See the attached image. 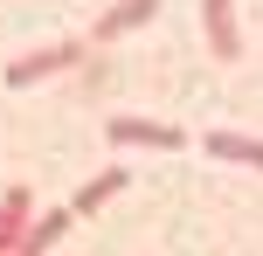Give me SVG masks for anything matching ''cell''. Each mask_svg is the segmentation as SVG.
<instances>
[{
    "label": "cell",
    "instance_id": "6da1fadb",
    "mask_svg": "<svg viewBox=\"0 0 263 256\" xmlns=\"http://www.w3.org/2000/svg\"><path fill=\"white\" fill-rule=\"evenodd\" d=\"M69 63H83V42H55V49H35V55H21V63L7 69V83H14V90H28V83L55 76V69H69Z\"/></svg>",
    "mask_w": 263,
    "mask_h": 256
},
{
    "label": "cell",
    "instance_id": "7a4b0ae2",
    "mask_svg": "<svg viewBox=\"0 0 263 256\" xmlns=\"http://www.w3.org/2000/svg\"><path fill=\"white\" fill-rule=\"evenodd\" d=\"M201 21H208V49H215V63H236V55H242L236 7H229V0H201Z\"/></svg>",
    "mask_w": 263,
    "mask_h": 256
},
{
    "label": "cell",
    "instance_id": "3957f363",
    "mask_svg": "<svg viewBox=\"0 0 263 256\" xmlns=\"http://www.w3.org/2000/svg\"><path fill=\"white\" fill-rule=\"evenodd\" d=\"M111 139H118V146H159V152H173L180 146V125H159V118H111Z\"/></svg>",
    "mask_w": 263,
    "mask_h": 256
},
{
    "label": "cell",
    "instance_id": "277c9868",
    "mask_svg": "<svg viewBox=\"0 0 263 256\" xmlns=\"http://www.w3.org/2000/svg\"><path fill=\"white\" fill-rule=\"evenodd\" d=\"M28 222H35V201H28V187H7V201H0V256L21 249Z\"/></svg>",
    "mask_w": 263,
    "mask_h": 256
},
{
    "label": "cell",
    "instance_id": "5b68a950",
    "mask_svg": "<svg viewBox=\"0 0 263 256\" xmlns=\"http://www.w3.org/2000/svg\"><path fill=\"white\" fill-rule=\"evenodd\" d=\"M153 14H159V0H118V7H111L104 21H97V35H90V42H118L125 28H139V21H153Z\"/></svg>",
    "mask_w": 263,
    "mask_h": 256
},
{
    "label": "cell",
    "instance_id": "8992f818",
    "mask_svg": "<svg viewBox=\"0 0 263 256\" xmlns=\"http://www.w3.org/2000/svg\"><path fill=\"white\" fill-rule=\"evenodd\" d=\"M208 152H215V160H236V166H256V173H263V139H250V132H208Z\"/></svg>",
    "mask_w": 263,
    "mask_h": 256
},
{
    "label": "cell",
    "instance_id": "52a82bcc",
    "mask_svg": "<svg viewBox=\"0 0 263 256\" xmlns=\"http://www.w3.org/2000/svg\"><path fill=\"white\" fill-rule=\"evenodd\" d=\"M69 215H77V208H49V215H35V222H28V235H21V249H14V256H42V249L55 243V235L69 229Z\"/></svg>",
    "mask_w": 263,
    "mask_h": 256
},
{
    "label": "cell",
    "instance_id": "ba28073f",
    "mask_svg": "<svg viewBox=\"0 0 263 256\" xmlns=\"http://www.w3.org/2000/svg\"><path fill=\"white\" fill-rule=\"evenodd\" d=\"M118 187H125V166H104L97 180H83V194H77L69 208H77V215H90V208H104V201H111Z\"/></svg>",
    "mask_w": 263,
    "mask_h": 256
}]
</instances>
